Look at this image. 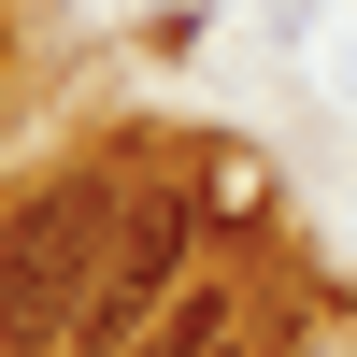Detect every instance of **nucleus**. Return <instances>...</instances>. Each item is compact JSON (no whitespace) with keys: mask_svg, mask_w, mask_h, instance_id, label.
<instances>
[{"mask_svg":"<svg viewBox=\"0 0 357 357\" xmlns=\"http://www.w3.org/2000/svg\"><path fill=\"white\" fill-rule=\"evenodd\" d=\"M114 215H129V172H72V186H43L15 229H0V343L43 357L86 329V301H100V257H114Z\"/></svg>","mask_w":357,"mask_h":357,"instance_id":"nucleus-1","label":"nucleus"},{"mask_svg":"<svg viewBox=\"0 0 357 357\" xmlns=\"http://www.w3.org/2000/svg\"><path fill=\"white\" fill-rule=\"evenodd\" d=\"M186 243H200V186H172V172H143L129 186V215H114V257H100V301H86V357H129L143 343V314L158 301H186Z\"/></svg>","mask_w":357,"mask_h":357,"instance_id":"nucleus-2","label":"nucleus"}]
</instances>
